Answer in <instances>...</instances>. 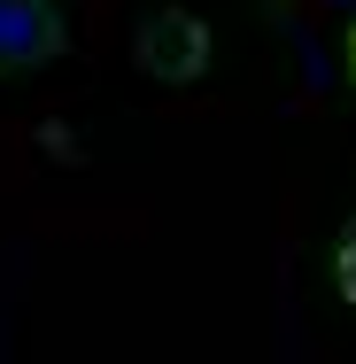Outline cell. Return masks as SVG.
<instances>
[{
    "label": "cell",
    "mask_w": 356,
    "mask_h": 364,
    "mask_svg": "<svg viewBox=\"0 0 356 364\" xmlns=\"http://www.w3.org/2000/svg\"><path fill=\"white\" fill-rule=\"evenodd\" d=\"M63 8L55 0H0V77H23V70H47L63 55Z\"/></svg>",
    "instance_id": "6da1fadb"
},
{
    "label": "cell",
    "mask_w": 356,
    "mask_h": 364,
    "mask_svg": "<svg viewBox=\"0 0 356 364\" xmlns=\"http://www.w3.org/2000/svg\"><path fill=\"white\" fill-rule=\"evenodd\" d=\"M202 55H210V31L194 16H155L140 31V63L163 77H202Z\"/></svg>",
    "instance_id": "7a4b0ae2"
},
{
    "label": "cell",
    "mask_w": 356,
    "mask_h": 364,
    "mask_svg": "<svg viewBox=\"0 0 356 364\" xmlns=\"http://www.w3.org/2000/svg\"><path fill=\"white\" fill-rule=\"evenodd\" d=\"M333 287L356 302V218L341 225V240H333Z\"/></svg>",
    "instance_id": "3957f363"
},
{
    "label": "cell",
    "mask_w": 356,
    "mask_h": 364,
    "mask_svg": "<svg viewBox=\"0 0 356 364\" xmlns=\"http://www.w3.org/2000/svg\"><path fill=\"white\" fill-rule=\"evenodd\" d=\"M349 77H356V31H349Z\"/></svg>",
    "instance_id": "277c9868"
}]
</instances>
